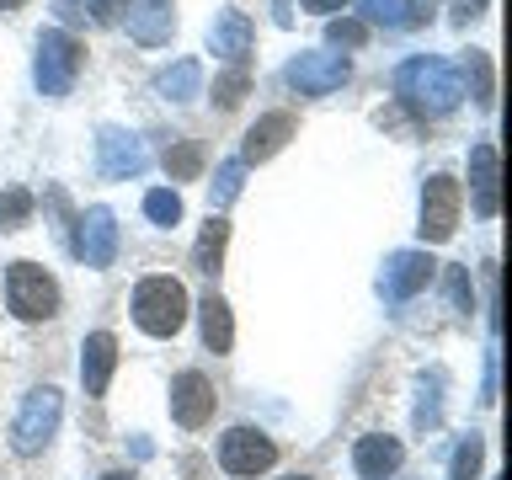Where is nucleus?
Returning <instances> with one entry per match:
<instances>
[{
	"instance_id": "1",
	"label": "nucleus",
	"mask_w": 512,
	"mask_h": 480,
	"mask_svg": "<svg viewBox=\"0 0 512 480\" xmlns=\"http://www.w3.org/2000/svg\"><path fill=\"white\" fill-rule=\"evenodd\" d=\"M395 91L406 96L416 112H427V118H443V112H454L464 102L459 70L448 59H432V54L400 64V70H395Z\"/></svg>"
},
{
	"instance_id": "2",
	"label": "nucleus",
	"mask_w": 512,
	"mask_h": 480,
	"mask_svg": "<svg viewBox=\"0 0 512 480\" xmlns=\"http://www.w3.org/2000/svg\"><path fill=\"white\" fill-rule=\"evenodd\" d=\"M134 320L144 336H176L187 326V288L176 278H144L134 288Z\"/></svg>"
},
{
	"instance_id": "3",
	"label": "nucleus",
	"mask_w": 512,
	"mask_h": 480,
	"mask_svg": "<svg viewBox=\"0 0 512 480\" xmlns=\"http://www.w3.org/2000/svg\"><path fill=\"white\" fill-rule=\"evenodd\" d=\"M59 416H64V395L59 390H32L27 400H22V411H16V422H11V448L22 459H32V454H43L48 448V438L59 432Z\"/></svg>"
},
{
	"instance_id": "4",
	"label": "nucleus",
	"mask_w": 512,
	"mask_h": 480,
	"mask_svg": "<svg viewBox=\"0 0 512 480\" xmlns=\"http://www.w3.org/2000/svg\"><path fill=\"white\" fill-rule=\"evenodd\" d=\"M6 304L16 320H48V315H59V283L38 262H11L6 267Z\"/></svg>"
},
{
	"instance_id": "5",
	"label": "nucleus",
	"mask_w": 512,
	"mask_h": 480,
	"mask_svg": "<svg viewBox=\"0 0 512 480\" xmlns=\"http://www.w3.org/2000/svg\"><path fill=\"white\" fill-rule=\"evenodd\" d=\"M80 48L64 27H48L43 38H38V64H32V75H38V91L43 96H64L75 86V75H80Z\"/></svg>"
},
{
	"instance_id": "6",
	"label": "nucleus",
	"mask_w": 512,
	"mask_h": 480,
	"mask_svg": "<svg viewBox=\"0 0 512 480\" xmlns=\"http://www.w3.org/2000/svg\"><path fill=\"white\" fill-rule=\"evenodd\" d=\"M278 464V443L256 427H230L219 438V470L235 475V480H251V475H267Z\"/></svg>"
},
{
	"instance_id": "7",
	"label": "nucleus",
	"mask_w": 512,
	"mask_h": 480,
	"mask_svg": "<svg viewBox=\"0 0 512 480\" xmlns=\"http://www.w3.org/2000/svg\"><path fill=\"white\" fill-rule=\"evenodd\" d=\"M459 208H464V192H459L454 176H432L422 187V224H416L427 246H443V240L459 230Z\"/></svg>"
},
{
	"instance_id": "8",
	"label": "nucleus",
	"mask_w": 512,
	"mask_h": 480,
	"mask_svg": "<svg viewBox=\"0 0 512 480\" xmlns=\"http://www.w3.org/2000/svg\"><path fill=\"white\" fill-rule=\"evenodd\" d=\"M347 75H352V64L342 54H299L283 70V80H288V86H299V96H326L336 86H347Z\"/></svg>"
},
{
	"instance_id": "9",
	"label": "nucleus",
	"mask_w": 512,
	"mask_h": 480,
	"mask_svg": "<svg viewBox=\"0 0 512 480\" xmlns=\"http://www.w3.org/2000/svg\"><path fill=\"white\" fill-rule=\"evenodd\" d=\"M96 166H102V176H112V182H123V176H139L150 166V150H144L139 134L102 128V134H96Z\"/></svg>"
},
{
	"instance_id": "10",
	"label": "nucleus",
	"mask_w": 512,
	"mask_h": 480,
	"mask_svg": "<svg viewBox=\"0 0 512 480\" xmlns=\"http://www.w3.org/2000/svg\"><path fill=\"white\" fill-rule=\"evenodd\" d=\"M432 272H438V262H432L427 251H395L390 262H384L379 288H384V299H390V304H400V299L422 294V288L432 283Z\"/></svg>"
},
{
	"instance_id": "11",
	"label": "nucleus",
	"mask_w": 512,
	"mask_h": 480,
	"mask_svg": "<svg viewBox=\"0 0 512 480\" xmlns=\"http://www.w3.org/2000/svg\"><path fill=\"white\" fill-rule=\"evenodd\" d=\"M214 406H219V395H214V384H208V374L187 368V374L171 379V416L182 427H203L208 416H214Z\"/></svg>"
},
{
	"instance_id": "12",
	"label": "nucleus",
	"mask_w": 512,
	"mask_h": 480,
	"mask_svg": "<svg viewBox=\"0 0 512 480\" xmlns=\"http://www.w3.org/2000/svg\"><path fill=\"white\" fill-rule=\"evenodd\" d=\"M75 251L86 267H112V256H118V219H112V208H91V214L80 219Z\"/></svg>"
},
{
	"instance_id": "13",
	"label": "nucleus",
	"mask_w": 512,
	"mask_h": 480,
	"mask_svg": "<svg viewBox=\"0 0 512 480\" xmlns=\"http://www.w3.org/2000/svg\"><path fill=\"white\" fill-rule=\"evenodd\" d=\"M400 464H406V443L390 438V432H368V438H358V448H352V470L363 480H390Z\"/></svg>"
},
{
	"instance_id": "14",
	"label": "nucleus",
	"mask_w": 512,
	"mask_h": 480,
	"mask_svg": "<svg viewBox=\"0 0 512 480\" xmlns=\"http://www.w3.org/2000/svg\"><path fill=\"white\" fill-rule=\"evenodd\" d=\"M294 112H267L262 123H251V134H246V144H240V166H256V160H272L283 150L288 139H294Z\"/></svg>"
},
{
	"instance_id": "15",
	"label": "nucleus",
	"mask_w": 512,
	"mask_h": 480,
	"mask_svg": "<svg viewBox=\"0 0 512 480\" xmlns=\"http://www.w3.org/2000/svg\"><path fill=\"white\" fill-rule=\"evenodd\" d=\"M176 32V11L171 0H128V38L134 43H171Z\"/></svg>"
},
{
	"instance_id": "16",
	"label": "nucleus",
	"mask_w": 512,
	"mask_h": 480,
	"mask_svg": "<svg viewBox=\"0 0 512 480\" xmlns=\"http://www.w3.org/2000/svg\"><path fill=\"white\" fill-rule=\"evenodd\" d=\"M112 368H118V336H112V331H91L86 347H80V379H86V395H107Z\"/></svg>"
},
{
	"instance_id": "17",
	"label": "nucleus",
	"mask_w": 512,
	"mask_h": 480,
	"mask_svg": "<svg viewBox=\"0 0 512 480\" xmlns=\"http://www.w3.org/2000/svg\"><path fill=\"white\" fill-rule=\"evenodd\" d=\"M208 48L224 54V59H235V64H246V54H251V16L246 11H224L214 22V32H208Z\"/></svg>"
},
{
	"instance_id": "18",
	"label": "nucleus",
	"mask_w": 512,
	"mask_h": 480,
	"mask_svg": "<svg viewBox=\"0 0 512 480\" xmlns=\"http://www.w3.org/2000/svg\"><path fill=\"white\" fill-rule=\"evenodd\" d=\"M470 182H475V214H496V144H475L470 150Z\"/></svg>"
},
{
	"instance_id": "19",
	"label": "nucleus",
	"mask_w": 512,
	"mask_h": 480,
	"mask_svg": "<svg viewBox=\"0 0 512 480\" xmlns=\"http://www.w3.org/2000/svg\"><path fill=\"white\" fill-rule=\"evenodd\" d=\"M224 246H230V224H224L219 214H208L198 246H192V267L203 272V278H219V262H224Z\"/></svg>"
},
{
	"instance_id": "20",
	"label": "nucleus",
	"mask_w": 512,
	"mask_h": 480,
	"mask_svg": "<svg viewBox=\"0 0 512 480\" xmlns=\"http://www.w3.org/2000/svg\"><path fill=\"white\" fill-rule=\"evenodd\" d=\"M198 320H203L208 352H230V342H235V315H230V304H224L219 294H208V299L198 304Z\"/></svg>"
},
{
	"instance_id": "21",
	"label": "nucleus",
	"mask_w": 512,
	"mask_h": 480,
	"mask_svg": "<svg viewBox=\"0 0 512 480\" xmlns=\"http://www.w3.org/2000/svg\"><path fill=\"white\" fill-rule=\"evenodd\" d=\"M368 22H384V27H422L427 11L416 0H358Z\"/></svg>"
},
{
	"instance_id": "22",
	"label": "nucleus",
	"mask_w": 512,
	"mask_h": 480,
	"mask_svg": "<svg viewBox=\"0 0 512 480\" xmlns=\"http://www.w3.org/2000/svg\"><path fill=\"white\" fill-rule=\"evenodd\" d=\"M203 86V70H198V59H182V64H171L166 75L155 80V91L166 96V102H192Z\"/></svg>"
},
{
	"instance_id": "23",
	"label": "nucleus",
	"mask_w": 512,
	"mask_h": 480,
	"mask_svg": "<svg viewBox=\"0 0 512 480\" xmlns=\"http://www.w3.org/2000/svg\"><path fill=\"white\" fill-rule=\"evenodd\" d=\"M166 171L176 176V182H192V176L203 171V144L198 139H176L166 150Z\"/></svg>"
},
{
	"instance_id": "24",
	"label": "nucleus",
	"mask_w": 512,
	"mask_h": 480,
	"mask_svg": "<svg viewBox=\"0 0 512 480\" xmlns=\"http://www.w3.org/2000/svg\"><path fill=\"white\" fill-rule=\"evenodd\" d=\"M32 214V192L27 187H6L0 192V230H22Z\"/></svg>"
},
{
	"instance_id": "25",
	"label": "nucleus",
	"mask_w": 512,
	"mask_h": 480,
	"mask_svg": "<svg viewBox=\"0 0 512 480\" xmlns=\"http://www.w3.org/2000/svg\"><path fill=\"white\" fill-rule=\"evenodd\" d=\"M246 91H251V75H246V64H235L230 75H219V80H214V102H219L224 112H230V107H240V96H246Z\"/></svg>"
},
{
	"instance_id": "26",
	"label": "nucleus",
	"mask_w": 512,
	"mask_h": 480,
	"mask_svg": "<svg viewBox=\"0 0 512 480\" xmlns=\"http://www.w3.org/2000/svg\"><path fill=\"white\" fill-rule=\"evenodd\" d=\"M144 214H150L155 224H176L182 219V198H176L171 187H155V192H144Z\"/></svg>"
},
{
	"instance_id": "27",
	"label": "nucleus",
	"mask_w": 512,
	"mask_h": 480,
	"mask_svg": "<svg viewBox=\"0 0 512 480\" xmlns=\"http://www.w3.org/2000/svg\"><path fill=\"white\" fill-rule=\"evenodd\" d=\"M240 176H246V166H240V160H224V166L214 171V203H219V208L240 198Z\"/></svg>"
},
{
	"instance_id": "28",
	"label": "nucleus",
	"mask_w": 512,
	"mask_h": 480,
	"mask_svg": "<svg viewBox=\"0 0 512 480\" xmlns=\"http://www.w3.org/2000/svg\"><path fill=\"white\" fill-rule=\"evenodd\" d=\"M480 454H486V443H480V438H464L459 454H454V470H448V480H475V475H480Z\"/></svg>"
},
{
	"instance_id": "29",
	"label": "nucleus",
	"mask_w": 512,
	"mask_h": 480,
	"mask_svg": "<svg viewBox=\"0 0 512 480\" xmlns=\"http://www.w3.org/2000/svg\"><path fill=\"white\" fill-rule=\"evenodd\" d=\"M326 38L336 48H358L368 38V22H352V16H336V22H326Z\"/></svg>"
},
{
	"instance_id": "30",
	"label": "nucleus",
	"mask_w": 512,
	"mask_h": 480,
	"mask_svg": "<svg viewBox=\"0 0 512 480\" xmlns=\"http://www.w3.org/2000/svg\"><path fill=\"white\" fill-rule=\"evenodd\" d=\"M464 70H470V80H475V102L491 107V59H486V54H470V64H464Z\"/></svg>"
},
{
	"instance_id": "31",
	"label": "nucleus",
	"mask_w": 512,
	"mask_h": 480,
	"mask_svg": "<svg viewBox=\"0 0 512 480\" xmlns=\"http://www.w3.org/2000/svg\"><path fill=\"white\" fill-rule=\"evenodd\" d=\"M448 299L459 304V310H470V278H464V267H448Z\"/></svg>"
},
{
	"instance_id": "32",
	"label": "nucleus",
	"mask_w": 512,
	"mask_h": 480,
	"mask_svg": "<svg viewBox=\"0 0 512 480\" xmlns=\"http://www.w3.org/2000/svg\"><path fill=\"white\" fill-rule=\"evenodd\" d=\"M310 11H342V0H304Z\"/></svg>"
},
{
	"instance_id": "33",
	"label": "nucleus",
	"mask_w": 512,
	"mask_h": 480,
	"mask_svg": "<svg viewBox=\"0 0 512 480\" xmlns=\"http://www.w3.org/2000/svg\"><path fill=\"white\" fill-rule=\"evenodd\" d=\"M102 480H134V475H123V470H112V475H102Z\"/></svg>"
},
{
	"instance_id": "34",
	"label": "nucleus",
	"mask_w": 512,
	"mask_h": 480,
	"mask_svg": "<svg viewBox=\"0 0 512 480\" xmlns=\"http://www.w3.org/2000/svg\"><path fill=\"white\" fill-rule=\"evenodd\" d=\"M16 6H22V0H0V11H16Z\"/></svg>"
},
{
	"instance_id": "35",
	"label": "nucleus",
	"mask_w": 512,
	"mask_h": 480,
	"mask_svg": "<svg viewBox=\"0 0 512 480\" xmlns=\"http://www.w3.org/2000/svg\"><path fill=\"white\" fill-rule=\"evenodd\" d=\"M288 480H310V475H288Z\"/></svg>"
}]
</instances>
